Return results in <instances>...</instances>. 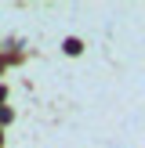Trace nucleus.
<instances>
[{
  "mask_svg": "<svg viewBox=\"0 0 145 148\" xmlns=\"http://www.w3.org/2000/svg\"><path fill=\"white\" fill-rule=\"evenodd\" d=\"M65 51L69 54H80V40H65Z\"/></svg>",
  "mask_w": 145,
  "mask_h": 148,
  "instance_id": "f257e3e1",
  "label": "nucleus"
},
{
  "mask_svg": "<svg viewBox=\"0 0 145 148\" xmlns=\"http://www.w3.org/2000/svg\"><path fill=\"white\" fill-rule=\"evenodd\" d=\"M4 94H7V90H4V87H0V101H4Z\"/></svg>",
  "mask_w": 145,
  "mask_h": 148,
  "instance_id": "f03ea898",
  "label": "nucleus"
}]
</instances>
